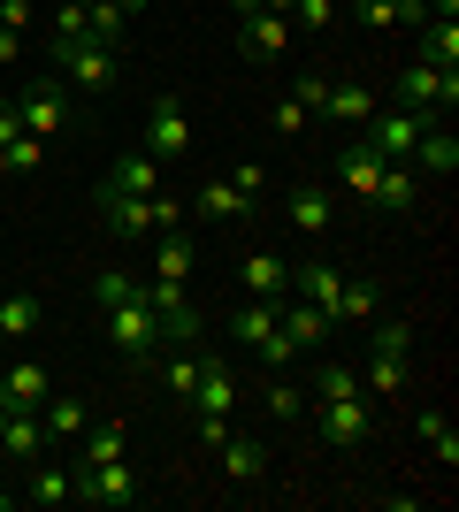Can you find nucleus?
I'll return each instance as SVG.
<instances>
[{
	"mask_svg": "<svg viewBox=\"0 0 459 512\" xmlns=\"http://www.w3.org/2000/svg\"><path fill=\"white\" fill-rule=\"evenodd\" d=\"M46 62H54V77H62L77 100H108L115 92V46H100V39H54Z\"/></svg>",
	"mask_w": 459,
	"mask_h": 512,
	"instance_id": "nucleus-1",
	"label": "nucleus"
},
{
	"mask_svg": "<svg viewBox=\"0 0 459 512\" xmlns=\"http://www.w3.org/2000/svg\"><path fill=\"white\" fill-rule=\"evenodd\" d=\"M100 222H108L115 237H161V230H184V199L176 192H100Z\"/></svg>",
	"mask_w": 459,
	"mask_h": 512,
	"instance_id": "nucleus-2",
	"label": "nucleus"
},
{
	"mask_svg": "<svg viewBox=\"0 0 459 512\" xmlns=\"http://www.w3.org/2000/svg\"><path fill=\"white\" fill-rule=\"evenodd\" d=\"M138 299H146V306H153V321H161V344H199V306H192V283L138 276Z\"/></svg>",
	"mask_w": 459,
	"mask_h": 512,
	"instance_id": "nucleus-3",
	"label": "nucleus"
},
{
	"mask_svg": "<svg viewBox=\"0 0 459 512\" xmlns=\"http://www.w3.org/2000/svg\"><path fill=\"white\" fill-rule=\"evenodd\" d=\"M398 100L391 107H414V115H452L459 107V69H429V62H406L398 69Z\"/></svg>",
	"mask_w": 459,
	"mask_h": 512,
	"instance_id": "nucleus-4",
	"label": "nucleus"
},
{
	"mask_svg": "<svg viewBox=\"0 0 459 512\" xmlns=\"http://www.w3.org/2000/svg\"><path fill=\"white\" fill-rule=\"evenodd\" d=\"M16 115H23V130H31V138H62V130H69V85L54 77V69H46V77H23Z\"/></svg>",
	"mask_w": 459,
	"mask_h": 512,
	"instance_id": "nucleus-5",
	"label": "nucleus"
},
{
	"mask_svg": "<svg viewBox=\"0 0 459 512\" xmlns=\"http://www.w3.org/2000/svg\"><path fill=\"white\" fill-rule=\"evenodd\" d=\"M100 321H108V344L123 352V360H153V352H161V321H153L146 299H115V306H100Z\"/></svg>",
	"mask_w": 459,
	"mask_h": 512,
	"instance_id": "nucleus-6",
	"label": "nucleus"
},
{
	"mask_svg": "<svg viewBox=\"0 0 459 512\" xmlns=\"http://www.w3.org/2000/svg\"><path fill=\"white\" fill-rule=\"evenodd\" d=\"M437 123V115H414V107H375L368 123H360V146L375 153V161H406L414 153V138Z\"/></svg>",
	"mask_w": 459,
	"mask_h": 512,
	"instance_id": "nucleus-7",
	"label": "nucleus"
},
{
	"mask_svg": "<svg viewBox=\"0 0 459 512\" xmlns=\"http://www.w3.org/2000/svg\"><path fill=\"white\" fill-rule=\"evenodd\" d=\"M138 153H153L161 169L192 153V123H184V100H169V92H161V100L146 107V123H138Z\"/></svg>",
	"mask_w": 459,
	"mask_h": 512,
	"instance_id": "nucleus-8",
	"label": "nucleus"
},
{
	"mask_svg": "<svg viewBox=\"0 0 459 512\" xmlns=\"http://www.w3.org/2000/svg\"><path fill=\"white\" fill-rule=\"evenodd\" d=\"M77 474V505H131L138 497V467L131 459H108V467H69Z\"/></svg>",
	"mask_w": 459,
	"mask_h": 512,
	"instance_id": "nucleus-9",
	"label": "nucleus"
},
{
	"mask_svg": "<svg viewBox=\"0 0 459 512\" xmlns=\"http://www.w3.org/2000/svg\"><path fill=\"white\" fill-rule=\"evenodd\" d=\"M291 16H276V8H253V16H238V46L253 54V62H284L291 54Z\"/></svg>",
	"mask_w": 459,
	"mask_h": 512,
	"instance_id": "nucleus-10",
	"label": "nucleus"
},
{
	"mask_svg": "<svg viewBox=\"0 0 459 512\" xmlns=\"http://www.w3.org/2000/svg\"><path fill=\"white\" fill-rule=\"evenodd\" d=\"M314 413H322V444H360V436L375 428V413H383V406H375L368 390H360V398H322Z\"/></svg>",
	"mask_w": 459,
	"mask_h": 512,
	"instance_id": "nucleus-11",
	"label": "nucleus"
},
{
	"mask_svg": "<svg viewBox=\"0 0 459 512\" xmlns=\"http://www.w3.org/2000/svg\"><path fill=\"white\" fill-rule=\"evenodd\" d=\"M406 169H414L421 184H429V176H459V138L444 130V115H437V123H429V130L414 138V153H406Z\"/></svg>",
	"mask_w": 459,
	"mask_h": 512,
	"instance_id": "nucleus-12",
	"label": "nucleus"
},
{
	"mask_svg": "<svg viewBox=\"0 0 459 512\" xmlns=\"http://www.w3.org/2000/svg\"><path fill=\"white\" fill-rule=\"evenodd\" d=\"M192 413H215V421H230V413H238V375H230V367H222V360H207V352H199Z\"/></svg>",
	"mask_w": 459,
	"mask_h": 512,
	"instance_id": "nucleus-13",
	"label": "nucleus"
},
{
	"mask_svg": "<svg viewBox=\"0 0 459 512\" xmlns=\"http://www.w3.org/2000/svg\"><path fill=\"white\" fill-rule=\"evenodd\" d=\"M375 107H383V100H375L360 77H329V92H322V107H314V115H322V123H352V130H360Z\"/></svg>",
	"mask_w": 459,
	"mask_h": 512,
	"instance_id": "nucleus-14",
	"label": "nucleus"
},
{
	"mask_svg": "<svg viewBox=\"0 0 459 512\" xmlns=\"http://www.w3.org/2000/svg\"><path fill=\"white\" fill-rule=\"evenodd\" d=\"M108 459H131V421H85L69 467H108Z\"/></svg>",
	"mask_w": 459,
	"mask_h": 512,
	"instance_id": "nucleus-15",
	"label": "nucleus"
},
{
	"mask_svg": "<svg viewBox=\"0 0 459 512\" xmlns=\"http://www.w3.org/2000/svg\"><path fill=\"white\" fill-rule=\"evenodd\" d=\"M46 390H54V375H46L39 360L0 367V406H8V413H23V406H46Z\"/></svg>",
	"mask_w": 459,
	"mask_h": 512,
	"instance_id": "nucleus-16",
	"label": "nucleus"
},
{
	"mask_svg": "<svg viewBox=\"0 0 459 512\" xmlns=\"http://www.w3.org/2000/svg\"><path fill=\"white\" fill-rule=\"evenodd\" d=\"M23 497H31V505H69V497H77V474L62 467V459H31V467H23Z\"/></svg>",
	"mask_w": 459,
	"mask_h": 512,
	"instance_id": "nucleus-17",
	"label": "nucleus"
},
{
	"mask_svg": "<svg viewBox=\"0 0 459 512\" xmlns=\"http://www.w3.org/2000/svg\"><path fill=\"white\" fill-rule=\"evenodd\" d=\"M85 398H69V390H46V406H39V428H46V444H77L85 436Z\"/></svg>",
	"mask_w": 459,
	"mask_h": 512,
	"instance_id": "nucleus-18",
	"label": "nucleus"
},
{
	"mask_svg": "<svg viewBox=\"0 0 459 512\" xmlns=\"http://www.w3.org/2000/svg\"><path fill=\"white\" fill-rule=\"evenodd\" d=\"M0 451H8L16 467H31L39 451H54V444H46V428H39V406H23V413H8V421H0Z\"/></svg>",
	"mask_w": 459,
	"mask_h": 512,
	"instance_id": "nucleus-19",
	"label": "nucleus"
},
{
	"mask_svg": "<svg viewBox=\"0 0 459 512\" xmlns=\"http://www.w3.org/2000/svg\"><path fill=\"white\" fill-rule=\"evenodd\" d=\"M100 192H138V199H153L161 192V161H153V153H115V169H108V184H100Z\"/></svg>",
	"mask_w": 459,
	"mask_h": 512,
	"instance_id": "nucleus-20",
	"label": "nucleus"
},
{
	"mask_svg": "<svg viewBox=\"0 0 459 512\" xmlns=\"http://www.w3.org/2000/svg\"><path fill=\"white\" fill-rule=\"evenodd\" d=\"M414 383V367H406V352H368V375H360V390H368L375 406H391L398 390Z\"/></svg>",
	"mask_w": 459,
	"mask_h": 512,
	"instance_id": "nucleus-21",
	"label": "nucleus"
},
{
	"mask_svg": "<svg viewBox=\"0 0 459 512\" xmlns=\"http://www.w3.org/2000/svg\"><path fill=\"white\" fill-rule=\"evenodd\" d=\"M276 321H284V337L306 352V344L329 337V321H337V314H329V306H306V299H276Z\"/></svg>",
	"mask_w": 459,
	"mask_h": 512,
	"instance_id": "nucleus-22",
	"label": "nucleus"
},
{
	"mask_svg": "<svg viewBox=\"0 0 459 512\" xmlns=\"http://www.w3.org/2000/svg\"><path fill=\"white\" fill-rule=\"evenodd\" d=\"M352 16H360V31H398V23H429V8L421 0H352Z\"/></svg>",
	"mask_w": 459,
	"mask_h": 512,
	"instance_id": "nucleus-23",
	"label": "nucleus"
},
{
	"mask_svg": "<svg viewBox=\"0 0 459 512\" xmlns=\"http://www.w3.org/2000/svg\"><path fill=\"white\" fill-rule=\"evenodd\" d=\"M245 291L253 299H291V260H276V253H245Z\"/></svg>",
	"mask_w": 459,
	"mask_h": 512,
	"instance_id": "nucleus-24",
	"label": "nucleus"
},
{
	"mask_svg": "<svg viewBox=\"0 0 459 512\" xmlns=\"http://www.w3.org/2000/svg\"><path fill=\"white\" fill-rule=\"evenodd\" d=\"M192 207H199V222H245V214L261 207V199H245L238 184L222 176V184H199V199H192Z\"/></svg>",
	"mask_w": 459,
	"mask_h": 512,
	"instance_id": "nucleus-25",
	"label": "nucleus"
},
{
	"mask_svg": "<svg viewBox=\"0 0 459 512\" xmlns=\"http://www.w3.org/2000/svg\"><path fill=\"white\" fill-rule=\"evenodd\" d=\"M329 222H337V199H329L322 184H299V192H291V230H299V237H322Z\"/></svg>",
	"mask_w": 459,
	"mask_h": 512,
	"instance_id": "nucleus-26",
	"label": "nucleus"
},
{
	"mask_svg": "<svg viewBox=\"0 0 459 512\" xmlns=\"http://www.w3.org/2000/svg\"><path fill=\"white\" fill-rule=\"evenodd\" d=\"M337 291H345V276H337L329 260H306V268H291V299H306V306H337Z\"/></svg>",
	"mask_w": 459,
	"mask_h": 512,
	"instance_id": "nucleus-27",
	"label": "nucleus"
},
{
	"mask_svg": "<svg viewBox=\"0 0 459 512\" xmlns=\"http://www.w3.org/2000/svg\"><path fill=\"white\" fill-rule=\"evenodd\" d=\"M192 268H199V253L184 245V230L153 237V276H161V283H192Z\"/></svg>",
	"mask_w": 459,
	"mask_h": 512,
	"instance_id": "nucleus-28",
	"label": "nucleus"
},
{
	"mask_svg": "<svg viewBox=\"0 0 459 512\" xmlns=\"http://www.w3.org/2000/svg\"><path fill=\"white\" fill-rule=\"evenodd\" d=\"M337 176H345L360 199H375V184H383V161H375L360 138H345V146H337Z\"/></svg>",
	"mask_w": 459,
	"mask_h": 512,
	"instance_id": "nucleus-29",
	"label": "nucleus"
},
{
	"mask_svg": "<svg viewBox=\"0 0 459 512\" xmlns=\"http://www.w3.org/2000/svg\"><path fill=\"white\" fill-rule=\"evenodd\" d=\"M421 199V176L406 169V161H383V184H375V207H391V214H414Z\"/></svg>",
	"mask_w": 459,
	"mask_h": 512,
	"instance_id": "nucleus-30",
	"label": "nucleus"
},
{
	"mask_svg": "<svg viewBox=\"0 0 459 512\" xmlns=\"http://www.w3.org/2000/svg\"><path fill=\"white\" fill-rule=\"evenodd\" d=\"M39 321H46V306L31 299V291H8V299H0V344H23Z\"/></svg>",
	"mask_w": 459,
	"mask_h": 512,
	"instance_id": "nucleus-31",
	"label": "nucleus"
},
{
	"mask_svg": "<svg viewBox=\"0 0 459 512\" xmlns=\"http://www.w3.org/2000/svg\"><path fill=\"white\" fill-rule=\"evenodd\" d=\"M421 62L429 69H459V23H421Z\"/></svg>",
	"mask_w": 459,
	"mask_h": 512,
	"instance_id": "nucleus-32",
	"label": "nucleus"
},
{
	"mask_svg": "<svg viewBox=\"0 0 459 512\" xmlns=\"http://www.w3.org/2000/svg\"><path fill=\"white\" fill-rule=\"evenodd\" d=\"M230 337H238V344H253V352H261V344L276 337V306H268V299L238 306V314H230Z\"/></svg>",
	"mask_w": 459,
	"mask_h": 512,
	"instance_id": "nucleus-33",
	"label": "nucleus"
},
{
	"mask_svg": "<svg viewBox=\"0 0 459 512\" xmlns=\"http://www.w3.org/2000/svg\"><path fill=\"white\" fill-rule=\"evenodd\" d=\"M222 474H230V482H253V474H261V444H253V436H238V428H230V436H222Z\"/></svg>",
	"mask_w": 459,
	"mask_h": 512,
	"instance_id": "nucleus-34",
	"label": "nucleus"
},
{
	"mask_svg": "<svg viewBox=\"0 0 459 512\" xmlns=\"http://www.w3.org/2000/svg\"><path fill=\"white\" fill-rule=\"evenodd\" d=\"M192 383H199V352H192V344H176L169 360H161V390H169V398H184V406H192Z\"/></svg>",
	"mask_w": 459,
	"mask_h": 512,
	"instance_id": "nucleus-35",
	"label": "nucleus"
},
{
	"mask_svg": "<svg viewBox=\"0 0 459 512\" xmlns=\"http://www.w3.org/2000/svg\"><path fill=\"white\" fill-rule=\"evenodd\" d=\"M375 306H383V291H375L368 276H345V291H337V306H329V314H345V321H375Z\"/></svg>",
	"mask_w": 459,
	"mask_h": 512,
	"instance_id": "nucleus-36",
	"label": "nucleus"
},
{
	"mask_svg": "<svg viewBox=\"0 0 459 512\" xmlns=\"http://www.w3.org/2000/svg\"><path fill=\"white\" fill-rule=\"evenodd\" d=\"M414 428H421V444H429V451H437V459H444V474H452V467H459V428L444 421V413H421Z\"/></svg>",
	"mask_w": 459,
	"mask_h": 512,
	"instance_id": "nucleus-37",
	"label": "nucleus"
},
{
	"mask_svg": "<svg viewBox=\"0 0 459 512\" xmlns=\"http://www.w3.org/2000/svg\"><path fill=\"white\" fill-rule=\"evenodd\" d=\"M123 23H131V16H123V0H92V8H85V31L100 46H123Z\"/></svg>",
	"mask_w": 459,
	"mask_h": 512,
	"instance_id": "nucleus-38",
	"label": "nucleus"
},
{
	"mask_svg": "<svg viewBox=\"0 0 459 512\" xmlns=\"http://www.w3.org/2000/svg\"><path fill=\"white\" fill-rule=\"evenodd\" d=\"M46 169V138H31V130H23L16 146L0 153V176H39Z\"/></svg>",
	"mask_w": 459,
	"mask_h": 512,
	"instance_id": "nucleus-39",
	"label": "nucleus"
},
{
	"mask_svg": "<svg viewBox=\"0 0 459 512\" xmlns=\"http://www.w3.org/2000/svg\"><path fill=\"white\" fill-rule=\"evenodd\" d=\"M345 0H291V31H329Z\"/></svg>",
	"mask_w": 459,
	"mask_h": 512,
	"instance_id": "nucleus-40",
	"label": "nucleus"
},
{
	"mask_svg": "<svg viewBox=\"0 0 459 512\" xmlns=\"http://www.w3.org/2000/svg\"><path fill=\"white\" fill-rule=\"evenodd\" d=\"M322 398H360V375L352 367H322V383H314V406Z\"/></svg>",
	"mask_w": 459,
	"mask_h": 512,
	"instance_id": "nucleus-41",
	"label": "nucleus"
},
{
	"mask_svg": "<svg viewBox=\"0 0 459 512\" xmlns=\"http://www.w3.org/2000/svg\"><path fill=\"white\" fill-rule=\"evenodd\" d=\"M406 344H414L406 321H375V344H368V352H406Z\"/></svg>",
	"mask_w": 459,
	"mask_h": 512,
	"instance_id": "nucleus-42",
	"label": "nucleus"
},
{
	"mask_svg": "<svg viewBox=\"0 0 459 512\" xmlns=\"http://www.w3.org/2000/svg\"><path fill=\"white\" fill-rule=\"evenodd\" d=\"M268 413H276V421H299V413H306V398H299L291 383H276V390H268Z\"/></svg>",
	"mask_w": 459,
	"mask_h": 512,
	"instance_id": "nucleus-43",
	"label": "nucleus"
},
{
	"mask_svg": "<svg viewBox=\"0 0 459 512\" xmlns=\"http://www.w3.org/2000/svg\"><path fill=\"white\" fill-rule=\"evenodd\" d=\"M268 123H276V130H306V107H299V100H291V92H284V100L268 107Z\"/></svg>",
	"mask_w": 459,
	"mask_h": 512,
	"instance_id": "nucleus-44",
	"label": "nucleus"
},
{
	"mask_svg": "<svg viewBox=\"0 0 459 512\" xmlns=\"http://www.w3.org/2000/svg\"><path fill=\"white\" fill-rule=\"evenodd\" d=\"M322 92H329V77H299V85H291V100L314 115V107H322Z\"/></svg>",
	"mask_w": 459,
	"mask_h": 512,
	"instance_id": "nucleus-45",
	"label": "nucleus"
},
{
	"mask_svg": "<svg viewBox=\"0 0 459 512\" xmlns=\"http://www.w3.org/2000/svg\"><path fill=\"white\" fill-rule=\"evenodd\" d=\"M23 138V115H16V100H0V153Z\"/></svg>",
	"mask_w": 459,
	"mask_h": 512,
	"instance_id": "nucleus-46",
	"label": "nucleus"
},
{
	"mask_svg": "<svg viewBox=\"0 0 459 512\" xmlns=\"http://www.w3.org/2000/svg\"><path fill=\"white\" fill-rule=\"evenodd\" d=\"M222 436H230V421H215V413H199V451H222Z\"/></svg>",
	"mask_w": 459,
	"mask_h": 512,
	"instance_id": "nucleus-47",
	"label": "nucleus"
},
{
	"mask_svg": "<svg viewBox=\"0 0 459 512\" xmlns=\"http://www.w3.org/2000/svg\"><path fill=\"white\" fill-rule=\"evenodd\" d=\"M230 184H238V192H245V199H261V184H268V176H261V169H253V161H238V169H230Z\"/></svg>",
	"mask_w": 459,
	"mask_h": 512,
	"instance_id": "nucleus-48",
	"label": "nucleus"
},
{
	"mask_svg": "<svg viewBox=\"0 0 459 512\" xmlns=\"http://www.w3.org/2000/svg\"><path fill=\"white\" fill-rule=\"evenodd\" d=\"M0 62H23V31H8V23H0Z\"/></svg>",
	"mask_w": 459,
	"mask_h": 512,
	"instance_id": "nucleus-49",
	"label": "nucleus"
},
{
	"mask_svg": "<svg viewBox=\"0 0 459 512\" xmlns=\"http://www.w3.org/2000/svg\"><path fill=\"white\" fill-rule=\"evenodd\" d=\"M230 8H238V16H253V8H261V0H230Z\"/></svg>",
	"mask_w": 459,
	"mask_h": 512,
	"instance_id": "nucleus-50",
	"label": "nucleus"
},
{
	"mask_svg": "<svg viewBox=\"0 0 459 512\" xmlns=\"http://www.w3.org/2000/svg\"><path fill=\"white\" fill-rule=\"evenodd\" d=\"M261 8H276V16H291V0H261Z\"/></svg>",
	"mask_w": 459,
	"mask_h": 512,
	"instance_id": "nucleus-51",
	"label": "nucleus"
},
{
	"mask_svg": "<svg viewBox=\"0 0 459 512\" xmlns=\"http://www.w3.org/2000/svg\"><path fill=\"white\" fill-rule=\"evenodd\" d=\"M138 8H146V0H123V16H138Z\"/></svg>",
	"mask_w": 459,
	"mask_h": 512,
	"instance_id": "nucleus-52",
	"label": "nucleus"
},
{
	"mask_svg": "<svg viewBox=\"0 0 459 512\" xmlns=\"http://www.w3.org/2000/svg\"><path fill=\"white\" fill-rule=\"evenodd\" d=\"M8 505H16V490H0V512H8Z\"/></svg>",
	"mask_w": 459,
	"mask_h": 512,
	"instance_id": "nucleus-53",
	"label": "nucleus"
},
{
	"mask_svg": "<svg viewBox=\"0 0 459 512\" xmlns=\"http://www.w3.org/2000/svg\"><path fill=\"white\" fill-rule=\"evenodd\" d=\"M77 8H92V0H77Z\"/></svg>",
	"mask_w": 459,
	"mask_h": 512,
	"instance_id": "nucleus-54",
	"label": "nucleus"
},
{
	"mask_svg": "<svg viewBox=\"0 0 459 512\" xmlns=\"http://www.w3.org/2000/svg\"><path fill=\"white\" fill-rule=\"evenodd\" d=\"M0 421H8V406H0Z\"/></svg>",
	"mask_w": 459,
	"mask_h": 512,
	"instance_id": "nucleus-55",
	"label": "nucleus"
}]
</instances>
